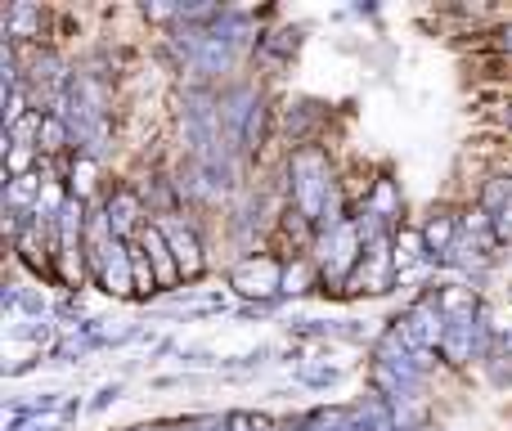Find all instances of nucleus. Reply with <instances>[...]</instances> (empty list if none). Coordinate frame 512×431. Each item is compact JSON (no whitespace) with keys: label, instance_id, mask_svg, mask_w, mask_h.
Returning a JSON list of instances; mask_svg holds the SVG:
<instances>
[{"label":"nucleus","instance_id":"5701e85b","mask_svg":"<svg viewBox=\"0 0 512 431\" xmlns=\"http://www.w3.org/2000/svg\"><path fill=\"white\" fill-rule=\"evenodd\" d=\"M117 396H122V382H108V387H99V396L90 400V409H95V414H99V409H108Z\"/></svg>","mask_w":512,"mask_h":431},{"label":"nucleus","instance_id":"ddd939ff","mask_svg":"<svg viewBox=\"0 0 512 431\" xmlns=\"http://www.w3.org/2000/svg\"><path fill=\"white\" fill-rule=\"evenodd\" d=\"M306 431H355V414L351 409H319L306 418Z\"/></svg>","mask_w":512,"mask_h":431},{"label":"nucleus","instance_id":"393cba45","mask_svg":"<svg viewBox=\"0 0 512 431\" xmlns=\"http://www.w3.org/2000/svg\"><path fill=\"white\" fill-rule=\"evenodd\" d=\"M225 418H230V431H252V423H256V414H243V409L239 414H225Z\"/></svg>","mask_w":512,"mask_h":431},{"label":"nucleus","instance_id":"aec40b11","mask_svg":"<svg viewBox=\"0 0 512 431\" xmlns=\"http://www.w3.org/2000/svg\"><path fill=\"white\" fill-rule=\"evenodd\" d=\"M504 203H512V185H508V180H490V185H486V207H495V212H499Z\"/></svg>","mask_w":512,"mask_h":431},{"label":"nucleus","instance_id":"f3484780","mask_svg":"<svg viewBox=\"0 0 512 431\" xmlns=\"http://www.w3.org/2000/svg\"><path fill=\"white\" fill-rule=\"evenodd\" d=\"M5 32L9 36H32L36 32V9L32 5H14L5 14Z\"/></svg>","mask_w":512,"mask_h":431},{"label":"nucleus","instance_id":"4468645a","mask_svg":"<svg viewBox=\"0 0 512 431\" xmlns=\"http://www.w3.org/2000/svg\"><path fill=\"white\" fill-rule=\"evenodd\" d=\"M36 140H41L45 153L63 149V144H68V122H63V117H54V113H45L41 117V135H36Z\"/></svg>","mask_w":512,"mask_h":431},{"label":"nucleus","instance_id":"412c9836","mask_svg":"<svg viewBox=\"0 0 512 431\" xmlns=\"http://www.w3.org/2000/svg\"><path fill=\"white\" fill-rule=\"evenodd\" d=\"M337 378H342V369H328V364H324V369H306V373H301V382H306V387H333Z\"/></svg>","mask_w":512,"mask_h":431},{"label":"nucleus","instance_id":"cd10ccee","mask_svg":"<svg viewBox=\"0 0 512 431\" xmlns=\"http://www.w3.org/2000/svg\"><path fill=\"white\" fill-rule=\"evenodd\" d=\"M252 431H279V423H270L265 414H256V423H252Z\"/></svg>","mask_w":512,"mask_h":431},{"label":"nucleus","instance_id":"7ed1b4c3","mask_svg":"<svg viewBox=\"0 0 512 431\" xmlns=\"http://www.w3.org/2000/svg\"><path fill=\"white\" fill-rule=\"evenodd\" d=\"M360 247H364V238H360V225H355V220L328 229L324 234V274L328 279H346L351 265L360 261Z\"/></svg>","mask_w":512,"mask_h":431},{"label":"nucleus","instance_id":"c85d7f7f","mask_svg":"<svg viewBox=\"0 0 512 431\" xmlns=\"http://www.w3.org/2000/svg\"><path fill=\"white\" fill-rule=\"evenodd\" d=\"M279 431H306V423H297V418H288V423H279Z\"/></svg>","mask_w":512,"mask_h":431},{"label":"nucleus","instance_id":"20e7f679","mask_svg":"<svg viewBox=\"0 0 512 431\" xmlns=\"http://www.w3.org/2000/svg\"><path fill=\"white\" fill-rule=\"evenodd\" d=\"M95 270H99V279H104V288L113 292V297H131L135 292V252L122 243V238H113V243L99 252Z\"/></svg>","mask_w":512,"mask_h":431},{"label":"nucleus","instance_id":"6e6552de","mask_svg":"<svg viewBox=\"0 0 512 431\" xmlns=\"http://www.w3.org/2000/svg\"><path fill=\"white\" fill-rule=\"evenodd\" d=\"M355 431H400L396 409H391L382 396H369L360 409H355Z\"/></svg>","mask_w":512,"mask_h":431},{"label":"nucleus","instance_id":"1a4fd4ad","mask_svg":"<svg viewBox=\"0 0 512 431\" xmlns=\"http://www.w3.org/2000/svg\"><path fill=\"white\" fill-rule=\"evenodd\" d=\"M144 252L153 256V270H158V279H180V265L171 261V243H167V234H162V225L144 229Z\"/></svg>","mask_w":512,"mask_h":431},{"label":"nucleus","instance_id":"a878e982","mask_svg":"<svg viewBox=\"0 0 512 431\" xmlns=\"http://www.w3.org/2000/svg\"><path fill=\"white\" fill-rule=\"evenodd\" d=\"M194 431H230V418H203V423H194Z\"/></svg>","mask_w":512,"mask_h":431},{"label":"nucleus","instance_id":"b1692460","mask_svg":"<svg viewBox=\"0 0 512 431\" xmlns=\"http://www.w3.org/2000/svg\"><path fill=\"white\" fill-rule=\"evenodd\" d=\"M495 238H504V243L512 238V203H504V207L495 212Z\"/></svg>","mask_w":512,"mask_h":431},{"label":"nucleus","instance_id":"0eeeda50","mask_svg":"<svg viewBox=\"0 0 512 431\" xmlns=\"http://www.w3.org/2000/svg\"><path fill=\"white\" fill-rule=\"evenodd\" d=\"M162 234H167L171 252H176V265L185 279H194L198 270H203V252H198V238L189 225H180V220H162Z\"/></svg>","mask_w":512,"mask_h":431},{"label":"nucleus","instance_id":"a211bd4d","mask_svg":"<svg viewBox=\"0 0 512 431\" xmlns=\"http://www.w3.org/2000/svg\"><path fill=\"white\" fill-rule=\"evenodd\" d=\"M14 337L18 342H32V346H50L54 328L45 324V319H27V324H14Z\"/></svg>","mask_w":512,"mask_h":431},{"label":"nucleus","instance_id":"9b49d317","mask_svg":"<svg viewBox=\"0 0 512 431\" xmlns=\"http://www.w3.org/2000/svg\"><path fill=\"white\" fill-rule=\"evenodd\" d=\"M432 301L445 310V319H463V315H472V310H477L472 288H445V292H436Z\"/></svg>","mask_w":512,"mask_h":431},{"label":"nucleus","instance_id":"f257e3e1","mask_svg":"<svg viewBox=\"0 0 512 431\" xmlns=\"http://www.w3.org/2000/svg\"><path fill=\"white\" fill-rule=\"evenodd\" d=\"M333 180H328V158L319 149H301L292 153V198L297 212L306 220H324V207L333 198Z\"/></svg>","mask_w":512,"mask_h":431},{"label":"nucleus","instance_id":"bb28decb","mask_svg":"<svg viewBox=\"0 0 512 431\" xmlns=\"http://www.w3.org/2000/svg\"><path fill=\"white\" fill-rule=\"evenodd\" d=\"M23 431H59V418H32Z\"/></svg>","mask_w":512,"mask_h":431},{"label":"nucleus","instance_id":"f8f14e48","mask_svg":"<svg viewBox=\"0 0 512 431\" xmlns=\"http://www.w3.org/2000/svg\"><path fill=\"white\" fill-rule=\"evenodd\" d=\"M369 216H378V220H391L400 212V198H396V185L391 180H378V189L369 194V207H364Z\"/></svg>","mask_w":512,"mask_h":431},{"label":"nucleus","instance_id":"4be33fe9","mask_svg":"<svg viewBox=\"0 0 512 431\" xmlns=\"http://www.w3.org/2000/svg\"><path fill=\"white\" fill-rule=\"evenodd\" d=\"M135 292H140V297H149L153 292V270H149L144 256H135Z\"/></svg>","mask_w":512,"mask_h":431},{"label":"nucleus","instance_id":"2eb2a0df","mask_svg":"<svg viewBox=\"0 0 512 431\" xmlns=\"http://www.w3.org/2000/svg\"><path fill=\"white\" fill-rule=\"evenodd\" d=\"M423 238H427V247H432L436 256H445V252L454 247V243H450V238H454V220H450V216H436L432 225L423 229Z\"/></svg>","mask_w":512,"mask_h":431},{"label":"nucleus","instance_id":"dca6fc26","mask_svg":"<svg viewBox=\"0 0 512 431\" xmlns=\"http://www.w3.org/2000/svg\"><path fill=\"white\" fill-rule=\"evenodd\" d=\"M423 247H427L423 234H400V243H396V270L405 274L414 261H423Z\"/></svg>","mask_w":512,"mask_h":431},{"label":"nucleus","instance_id":"c756f323","mask_svg":"<svg viewBox=\"0 0 512 431\" xmlns=\"http://www.w3.org/2000/svg\"><path fill=\"white\" fill-rule=\"evenodd\" d=\"M504 122H512V108H508V113H504Z\"/></svg>","mask_w":512,"mask_h":431},{"label":"nucleus","instance_id":"9d476101","mask_svg":"<svg viewBox=\"0 0 512 431\" xmlns=\"http://www.w3.org/2000/svg\"><path fill=\"white\" fill-rule=\"evenodd\" d=\"M135 220H140V198H135L131 189H122V194H117L113 203H108V225H113V238L131 234Z\"/></svg>","mask_w":512,"mask_h":431},{"label":"nucleus","instance_id":"6ab92c4d","mask_svg":"<svg viewBox=\"0 0 512 431\" xmlns=\"http://www.w3.org/2000/svg\"><path fill=\"white\" fill-rule=\"evenodd\" d=\"M32 194L41 198V176H18L14 185H9V203H14V207H23Z\"/></svg>","mask_w":512,"mask_h":431},{"label":"nucleus","instance_id":"7c9ffc66","mask_svg":"<svg viewBox=\"0 0 512 431\" xmlns=\"http://www.w3.org/2000/svg\"><path fill=\"white\" fill-rule=\"evenodd\" d=\"M508 297H512V292H508Z\"/></svg>","mask_w":512,"mask_h":431},{"label":"nucleus","instance_id":"423d86ee","mask_svg":"<svg viewBox=\"0 0 512 431\" xmlns=\"http://www.w3.org/2000/svg\"><path fill=\"white\" fill-rule=\"evenodd\" d=\"M486 342H490V333H486V324H481V315L477 319L463 315V319H450L441 351L450 355V364H468L472 351H477V346H486Z\"/></svg>","mask_w":512,"mask_h":431},{"label":"nucleus","instance_id":"39448f33","mask_svg":"<svg viewBox=\"0 0 512 431\" xmlns=\"http://www.w3.org/2000/svg\"><path fill=\"white\" fill-rule=\"evenodd\" d=\"M234 288H239L243 297H274V292L283 288V270H279V261H270V256L243 261L239 270H234Z\"/></svg>","mask_w":512,"mask_h":431},{"label":"nucleus","instance_id":"f03ea898","mask_svg":"<svg viewBox=\"0 0 512 431\" xmlns=\"http://www.w3.org/2000/svg\"><path fill=\"white\" fill-rule=\"evenodd\" d=\"M396 328H400V337H405L414 351H432V346H441L445 342V328H450V319H445V310L436 306L432 297L427 301H418V306H409L405 315L396 319Z\"/></svg>","mask_w":512,"mask_h":431}]
</instances>
